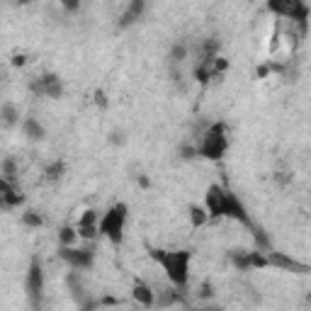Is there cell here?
<instances>
[{"instance_id": "cell-1", "label": "cell", "mask_w": 311, "mask_h": 311, "mask_svg": "<svg viewBox=\"0 0 311 311\" xmlns=\"http://www.w3.org/2000/svg\"><path fill=\"white\" fill-rule=\"evenodd\" d=\"M148 256L163 267L166 277L175 289H185L190 282V260L192 251H163V248H151L148 245Z\"/></svg>"}, {"instance_id": "cell-2", "label": "cell", "mask_w": 311, "mask_h": 311, "mask_svg": "<svg viewBox=\"0 0 311 311\" xmlns=\"http://www.w3.org/2000/svg\"><path fill=\"white\" fill-rule=\"evenodd\" d=\"M127 216H129V207L124 202H117L112 204L110 209L105 211L98 222V231L100 236H105L112 245H119L124 238V224H127Z\"/></svg>"}, {"instance_id": "cell-3", "label": "cell", "mask_w": 311, "mask_h": 311, "mask_svg": "<svg viewBox=\"0 0 311 311\" xmlns=\"http://www.w3.org/2000/svg\"><path fill=\"white\" fill-rule=\"evenodd\" d=\"M229 148V139H226V127L222 122L211 124L209 132L202 136V144L197 146V156L207 158V161H219Z\"/></svg>"}, {"instance_id": "cell-4", "label": "cell", "mask_w": 311, "mask_h": 311, "mask_svg": "<svg viewBox=\"0 0 311 311\" xmlns=\"http://www.w3.org/2000/svg\"><path fill=\"white\" fill-rule=\"evenodd\" d=\"M34 95H44V98H51V100H61L64 98V83H61V78L58 73H44V76L34 78L32 85H29Z\"/></svg>"}, {"instance_id": "cell-5", "label": "cell", "mask_w": 311, "mask_h": 311, "mask_svg": "<svg viewBox=\"0 0 311 311\" xmlns=\"http://www.w3.org/2000/svg\"><path fill=\"white\" fill-rule=\"evenodd\" d=\"M58 258L66 260L73 270H90L95 263V251H92V245H85V248L71 245V248H58Z\"/></svg>"}, {"instance_id": "cell-6", "label": "cell", "mask_w": 311, "mask_h": 311, "mask_svg": "<svg viewBox=\"0 0 311 311\" xmlns=\"http://www.w3.org/2000/svg\"><path fill=\"white\" fill-rule=\"evenodd\" d=\"M44 267L42 263L34 258L32 263H29V270H27V294H29V299H32L34 306H39L42 304V297H44Z\"/></svg>"}, {"instance_id": "cell-7", "label": "cell", "mask_w": 311, "mask_h": 311, "mask_svg": "<svg viewBox=\"0 0 311 311\" xmlns=\"http://www.w3.org/2000/svg\"><path fill=\"white\" fill-rule=\"evenodd\" d=\"M224 216H229V219H236V222H241L243 226H251L253 219L248 216V209L243 207V202L238 200L233 192H224Z\"/></svg>"}, {"instance_id": "cell-8", "label": "cell", "mask_w": 311, "mask_h": 311, "mask_svg": "<svg viewBox=\"0 0 311 311\" xmlns=\"http://www.w3.org/2000/svg\"><path fill=\"white\" fill-rule=\"evenodd\" d=\"M224 192L226 190L222 185H209L207 188V195H204V211L209 219H222L224 216Z\"/></svg>"}, {"instance_id": "cell-9", "label": "cell", "mask_w": 311, "mask_h": 311, "mask_svg": "<svg viewBox=\"0 0 311 311\" xmlns=\"http://www.w3.org/2000/svg\"><path fill=\"white\" fill-rule=\"evenodd\" d=\"M267 258V267H279V270H287V272H299V275H306L309 272V265H304L299 260L289 258L287 253H277V251H270L265 253Z\"/></svg>"}, {"instance_id": "cell-10", "label": "cell", "mask_w": 311, "mask_h": 311, "mask_svg": "<svg viewBox=\"0 0 311 311\" xmlns=\"http://www.w3.org/2000/svg\"><path fill=\"white\" fill-rule=\"evenodd\" d=\"M144 10H146V3H144V0H132V3H127L124 12L119 15V22H117V27H119V29H127V27H132L136 20H141Z\"/></svg>"}, {"instance_id": "cell-11", "label": "cell", "mask_w": 311, "mask_h": 311, "mask_svg": "<svg viewBox=\"0 0 311 311\" xmlns=\"http://www.w3.org/2000/svg\"><path fill=\"white\" fill-rule=\"evenodd\" d=\"M132 299L136 301V304L146 306V309H151V306H156V292L148 287V285H146L144 279H134V285H132Z\"/></svg>"}, {"instance_id": "cell-12", "label": "cell", "mask_w": 311, "mask_h": 311, "mask_svg": "<svg viewBox=\"0 0 311 311\" xmlns=\"http://www.w3.org/2000/svg\"><path fill=\"white\" fill-rule=\"evenodd\" d=\"M0 200L8 204V209H15V207L24 204V195L15 188V182H8V180L0 178Z\"/></svg>"}, {"instance_id": "cell-13", "label": "cell", "mask_w": 311, "mask_h": 311, "mask_svg": "<svg viewBox=\"0 0 311 311\" xmlns=\"http://www.w3.org/2000/svg\"><path fill=\"white\" fill-rule=\"evenodd\" d=\"M22 134L29 139V141H42L46 136V129L44 124L39 122V119H34V117H24L22 119Z\"/></svg>"}, {"instance_id": "cell-14", "label": "cell", "mask_w": 311, "mask_h": 311, "mask_svg": "<svg viewBox=\"0 0 311 311\" xmlns=\"http://www.w3.org/2000/svg\"><path fill=\"white\" fill-rule=\"evenodd\" d=\"M20 175V166H17V161L12 158V156H5L3 161H0V178L8 180V182H15Z\"/></svg>"}, {"instance_id": "cell-15", "label": "cell", "mask_w": 311, "mask_h": 311, "mask_svg": "<svg viewBox=\"0 0 311 311\" xmlns=\"http://www.w3.org/2000/svg\"><path fill=\"white\" fill-rule=\"evenodd\" d=\"M229 260H231V265L236 270H241V272H248V270H253L251 267V251H243V248H236L229 253Z\"/></svg>"}, {"instance_id": "cell-16", "label": "cell", "mask_w": 311, "mask_h": 311, "mask_svg": "<svg viewBox=\"0 0 311 311\" xmlns=\"http://www.w3.org/2000/svg\"><path fill=\"white\" fill-rule=\"evenodd\" d=\"M0 124L3 127H17L20 124V112H17V107L12 102H5L0 107Z\"/></svg>"}, {"instance_id": "cell-17", "label": "cell", "mask_w": 311, "mask_h": 311, "mask_svg": "<svg viewBox=\"0 0 311 311\" xmlns=\"http://www.w3.org/2000/svg\"><path fill=\"white\" fill-rule=\"evenodd\" d=\"M78 243V231L76 226H61L58 229V248H71Z\"/></svg>"}, {"instance_id": "cell-18", "label": "cell", "mask_w": 311, "mask_h": 311, "mask_svg": "<svg viewBox=\"0 0 311 311\" xmlns=\"http://www.w3.org/2000/svg\"><path fill=\"white\" fill-rule=\"evenodd\" d=\"M64 175H66V163H64V161H51V163L44 168V178L51 180V182L61 180Z\"/></svg>"}, {"instance_id": "cell-19", "label": "cell", "mask_w": 311, "mask_h": 311, "mask_svg": "<svg viewBox=\"0 0 311 311\" xmlns=\"http://www.w3.org/2000/svg\"><path fill=\"white\" fill-rule=\"evenodd\" d=\"M22 224L27 226V229H42L44 226V219H42V214L34 209H27L22 214Z\"/></svg>"}, {"instance_id": "cell-20", "label": "cell", "mask_w": 311, "mask_h": 311, "mask_svg": "<svg viewBox=\"0 0 311 311\" xmlns=\"http://www.w3.org/2000/svg\"><path fill=\"white\" fill-rule=\"evenodd\" d=\"M170 61H173V64H182V61H185V58H188V44H185V42H175V44L170 46Z\"/></svg>"}, {"instance_id": "cell-21", "label": "cell", "mask_w": 311, "mask_h": 311, "mask_svg": "<svg viewBox=\"0 0 311 311\" xmlns=\"http://www.w3.org/2000/svg\"><path fill=\"white\" fill-rule=\"evenodd\" d=\"M207 222H209V216H207V211L202 209V207H190V224H192L195 229L204 226Z\"/></svg>"}, {"instance_id": "cell-22", "label": "cell", "mask_w": 311, "mask_h": 311, "mask_svg": "<svg viewBox=\"0 0 311 311\" xmlns=\"http://www.w3.org/2000/svg\"><path fill=\"white\" fill-rule=\"evenodd\" d=\"M98 222H100V214L95 209H85L78 219V226H98Z\"/></svg>"}, {"instance_id": "cell-23", "label": "cell", "mask_w": 311, "mask_h": 311, "mask_svg": "<svg viewBox=\"0 0 311 311\" xmlns=\"http://www.w3.org/2000/svg\"><path fill=\"white\" fill-rule=\"evenodd\" d=\"M76 231H78V238H83V241H95V238H100L98 226H76Z\"/></svg>"}, {"instance_id": "cell-24", "label": "cell", "mask_w": 311, "mask_h": 311, "mask_svg": "<svg viewBox=\"0 0 311 311\" xmlns=\"http://www.w3.org/2000/svg\"><path fill=\"white\" fill-rule=\"evenodd\" d=\"M214 294H216V289H214V285H209V282H204V285H200V292H197V297H200L202 301H211V299H214Z\"/></svg>"}, {"instance_id": "cell-25", "label": "cell", "mask_w": 311, "mask_h": 311, "mask_svg": "<svg viewBox=\"0 0 311 311\" xmlns=\"http://www.w3.org/2000/svg\"><path fill=\"white\" fill-rule=\"evenodd\" d=\"M180 158H182V161H192V158H197V146H190V144L180 146Z\"/></svg>"}, {"instance_id": "cell-26", "label": "cell", "mask_w": 311, "mask_h": 311, "mask_svg": "<svg viewBox=\"0 0 311 311\" xmlns=\"http://www.w3.org/2000/svg\"><path fill=\"white\" fill-rule=\"evenodd\" d=\"M92 98H95V105H98V107H102V110L107 107V95H105V90H95Z\"/></svg>"}, {"instance_id": "cell-27", "label": "cell", "mask_w": 311, "mask_h": 311, "mask_svg": "<svg viewBox=\"0 0 311 311\" xmlns=\"http://www.w3.org/2000/svg\"><path fill=\"white\" fill-rule=\"evenodd\" d=\"M61 8L66 12H78L80 10V3L78 0H61Z\"/></svg>"}, {"instance_id": "cell-28", "label": "cell", "mask_w": 311, "mask_h": 311, "mask_svg": "<svg viewBox=\"0 0 311 311\" xmlns=\"http://www.w3.org/2000/svg\"><path fill=\"white\" fill-rule=\"evenodd\" d=\"M270 73H272V66H270V61H267V64H263V66H258V71H256L258 78H267Z\"/></svg>"}, {"instance_id": "cell-29", "label": "cell", "mask_w": 311, "mask_h": 311, "mask_svg": "<svg viewBox=\"0 0 311 311\" xmlns=\"http://www.w3.org/2000/svg\"><path fill=\"white\" fill-rule=\"evenodd\" d=\"M110 144L122 146V144H124V134H122V132H112V134H110Z\"/></svg>"}, {"instance_id": "cell-30", "label": "cell", "mask_w": 311, "mask_h": 311, "mask_svg": "<svg viewBox=\"0 0 311 311\" xmlns=\"http://www.w3.org/2000/svg\"><path fill=\"white\" fill-rule=\"evenodd\" d=\"M24 64H27V56H24V54H15V56H12V66L22 68Z\"/></svg>"}, {"instance_id": "cell-31", "label": "cell", "mask_w": 311, "mask_h": 311, "mask_svg": "<svg viewBox=\"0 0 311 311\" xmlns=\"http://www.w3.org/2000/svg\"><path fill=\"white\" fill-rule=\"evenodd\" d=\"M190 311H222L219 306H200V309H190Z\"/></svg>"}, {"instance_id": "cell-32", "label": "cell", "mask_w": 311, "mask_h": 311, "mask_svg": "<svg viewBox=\"0 0 311 311\" xmlns=\"http://www.w3.org/2000/svg\"><path fill=\"white\" fill-rule=\"evenodd\" d=\"M139 185H141V188H148L151 182H148V178H144V175H141V178H139Z\"/></svg>"}, {"instance_id": "cell-33", "label": "cell", "mask_w": 311, "mask_h": 311, "mask_svg": "<svg viewBox=\"0 0 311 311\" xmlns=\"http://www.w3.org/2000/svg\"><path fill=\"white\" fill-rule=\"evenodd\" d=\"M5 209H8V204H5V202L0 200V211H5Z\"/></svg>"}, {"instance_id": "cell-34", "label": "cell", "mask_w": 311, "mask_h": 311, "mask_svg": "<svg viewBox=\"0 0 311 311\" xmlns=\"http://www.w3.org/2000/svg\"><path fill=\"white\" fill-rule=\"evenodd\" d=\"M0 83H3V73H0Z\"/></svg>"}, {"instance_id": "cell-35", "label": "cell", "mask_w": 311, "mask_h": 311, "mask_svg": "<svg viewBox=\"0 0 311 311\" xmlns=\"http://www.w3.org/2000/svg\"><path fill=\"white\" fill-rule=\"evenodd\" d=\"M222 311H224V309H222Z\"/></svg>"}]
</instances>
